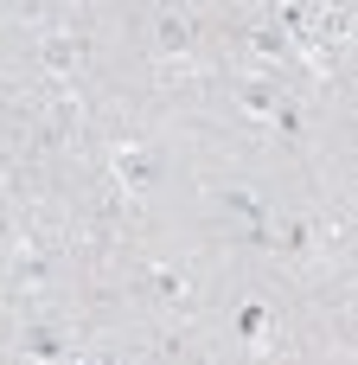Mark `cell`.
<instances>
[{"label": "cell", "mask_w": 358, "mask_h": 365, "mask_svg": "<svg viewBox=\"0 0 358 365\" xmlns=\"http://www.w3.org/2000/svg\"><path fill=\"white\" fill-rule=\"evenodd\" d=\"M154 180H160V154H154V148H135V141H128V148H115V186L147 192Z\"/></svg>", "instance_id": "2"}, {"label": "cell", "mask_w": 358, "mask_h": 365, "mask_svg": "<svg viewBox=\"0 0 358 365\" xmlns=\"http://www.w3.org/2000/svg\"><path fill=\"white\" fill-rule=\"evenodd\" d=\"M224 205H231V212H243V218H256V225H263V199H256V192H224Z\"/></svg>", "instance_id": "8"}, {"label": "cell", "mask_w": 358, "mask_h": 365, "mask_svg": "<svg viewBox=\"0 0 358 365\" xmlns=\"http://www.w3.org/2000/svg\"><path fill=\"white\" fill-rule=\"evenodd\" d=\"M147 282H154V295H160V302H186V276H173V269H154Z\"/></svg>", "instance_id": "7"}, {"label": "cell", "mask_w": 358, "mask_h": 365, "mask_svg": "<svg viewBox=\"0 0 358 365\" xmlns=\"http://www.w3.org/2000/svg\"><path fill=\"white\" fill-rule=\"evenodd\" d=\"M269 244H282L288 257H307V250H314V225H307V218H288L282 237H269Z\"/></svg>", "instance_id": "5"}, {"label": "cell", "mask_w": 358, "mask_h": 365, "mask_svg": "<svg viewBox=\"0 0 358 365\" xmlns=\"http://www.w3.org/2000/svg\"><path fill=\"white\" fill-rule=\"evenodd\" d=\"M70 365H102V359H90V353H83V359H77V353H70Z\"/></svg>", "instance_id": "9"}, {"label": "cell", "mask_w": 358, "mask_h": 365, "mask_svg": "<svg viewBox=\"0 0 358 365\" xmlns=\"http://www.w3.org/2000/svg\"><path fill=\"white\" fill-rule=\"evenodd\" d=\"M192 38H199V32H192L186 13H160V19H154V45H160V51H192Z\"/></svg>", "instance_id": "4"}, {"label": "cell", "mask_w": 358, "mask_h": 365, "mask_svg": "<svg viewBox=\"0 0 358 365\" xmlns=\"http://www.w3.org/2000/svg\"><path fill=\"white\" fill-rule=\"evenodd\" d=\"M45 276H51V263H45V257H19V263H13V282H19V289H38Z\"/></svg>", "instance_id": "6"}, {"label": "cell", "mask_w": 358, "mask_h": 365, "mask_svg": "<svg viewBox=\"0 0 358 365\" xmlns=\"http://www.w3.org/2000/svg\"><path fill=\"white\" fill-rule=\"evenodd\" d=\"M19 353L32 365H70V340H64V327H26L19 334Z\"/></svg>", "instance_id": "3"}, {"label": "cell", "mask_w": 358, "mask_h": 365, "mask_svg": "<svg viewBox=\"0 0 358 365\" xmlns=\"http://www.w3.org/2000/svg\"><path fill=\"white\" fill-rule=\"evenodd\" d=\"M77 64H83V38L58 19V26H45L38 32V71H45V83L51 90H70L77 83Z\"/></svg>", "instance_id": "1"}]
</instances>
